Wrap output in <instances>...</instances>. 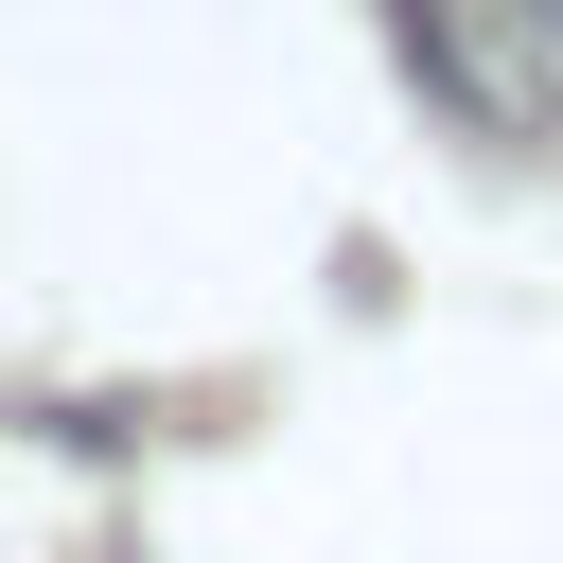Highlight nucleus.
Wrapping results in <instances>:
<instances>
[{
  "label": "nucleus",
  "mask_w": 563,
  "mask_h": 563,
  "mask_svg": "<svg viewBox=\"0 0 563 563\" xmlns=\"http://www.w3.org/2000/svg\"><path fill=\"white\" fill-rule=\"evenodd\" d=\"M440 106H475L493 141H563V0H405Z\"/></svg>",
  "instance_id": "obj_1"
}]
</instances>
